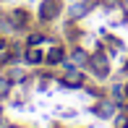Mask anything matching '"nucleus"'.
I'll use <instances>...</instances> for the list:
<instances>
[{
  "label": "nucleus",
  "mask_w": 128,
  "mask_h": 128,
  "mask_svg": "<svg viewBox=\"0 0 128 128\" xmlns=\"http://www.w3.org/2000/svg\"><path fill=\"white\" fill-rule=\"evenodd\" d=\"M73 60H76L78 66H86V63H89V58H86L84 50H73Z\"/></svg>",
  "instance_id": "1a4fd4ad"
},
{
  "label": "nucleus",
  "mask_w": 128,
  "mask_h": 128,
  "mask_svg": "<svg viewBox=\"0 0 128 128\" xmlns=\"http://www.w3.org/2000/svg\"><path fill=\"white\" fill-rule=\"evenodd\" d=\"M10 24L13 26H26V10H13L10 13Z\"/></svg>",
  "instance_id": "423d86ee"
},
{
  "label": "nucleus",
  "mask_w": 128,
  "mask_h": 128,
  "mask_svg": "<svg viewBox=\"0 0 128 128\" xmlns=\"http://www.w3.org/2000/svg\"><path fill=\"white\" fill-rule=\"evenodd\" d=\"M92 68H94V73H97V76H100V78H104V76H107V73H110V66H107V58H104L102 55V52H97V55H92Z\"/></svg>",
  "instance_id": "7ed1b4c3"
},
{
  "label": "nucleus",
  "mask_w": 128,
  "mask_h": 128,
  "mask_svg": "<svg viewBox=\"0 0 128 128\" xmlns=\"http://www.w3.org/2000/svg\"><path fill=\"white\" fill-rule=\"evenodd\" d=\"M60 13V0H42L39 3V18L42 21H52Z\"/></svg>",
  "instance_id": "f257e3e1"
},
{
  "label": "nucleus",
  "mask_w": 128,
  "mask_h": 128,
  "mask_svg": "<svg viewBox=\"0 0 128 128\" xmlns=\"http://www.w3.org/2000/svg\"><path fill=\"white\" fill-rule=\"evenodd\" d=\"M29 44H47V37H44V34H32V37H29Z\"/></svg>",
  "instance_id": "9d476101"
},
{
  "label": "nucleus",
  "mask_w": 128,
  "mask_h": 128,
  "mask_svg": "<svg viewBox=\"0 0 128 128\" xmlns=\"http://www.w3.org/2000/svg\"><path fill=\"white\" fill-rule=\"evenodd\" d=\"M81 81H84V78H81L76 71H71L68 76H63V84H68V86H81Z\"/></svg>",
  "instance_id": "0eeeda50"
},
{
  "label": "nucleus",
  "mask_w": 128,
  "mask_h": 128,
  "mask_svg": "<svg viewBox=\"0 0 128 128\" xmlns=\"http://www.w3.org/2000/svg\"><path fill=\"white\" fill-rule=\"evenodd\" d=\"M10 128H16V126H10Z\"/></svg>",
  "instance_id": "9b49d317"
},
{
  "label": "nucleus",
  "mask_w": 128,
  "mask_h": 128,
  "mask_svg": "<svg viewBox=\"0 0 128 128\" xmlns=\"http://www.w3.org/2000/svg\"><path fill=\"white\" fill-rule=\"evenodd\" d=\"M94 8V0H86V3H76V5H71V16L73 18H78V16H84L86 10H92Z\"/></svg>",
  "instance_id": "39448f33"
},
{
  "label": "nucleus",
  "mask_w": 128,
  "mask_h": 128,
  "mask_svg": "<svg viewBox=\"0 0 128 128\" xmlns=\"http://www.w3.org/2000/svg\"><path fill=\"white\" fill-rule=\"evenodd\" d=\"M26 63H29V66H39V63H44V50H42V44H29V50H26Z\"/></svg>",
  "instance_id": "20e7f679"
},
{
  "label": "nucleus",
  "mask_w": 128,
  "mask_h": 128,
  "mask_svg": "<svg viewBox=\"0 0 128 128\" xmlns=\"http://www.w3.org/2000/svg\"><path fill=\"white\" fill-rule=\"evenodd\" d=\"M63 60H66V50H63L60 44H52V47L44 52V63H47V66H60Z\"/></svg>",
  "instance_id": "f03ea898"
},
{
  "label": "nucleus",
  "mask_w": 128,
  "mask_h": 128,
  "mask_svg": "<svg viewBox=\"0 0 128 128\" xmlns=\"http://www.w3.org/2000/svg\"><path fill=\"white\" fill-rule=\"evenodd\" d=\"M10 86H13V81H10V78H5V76H0V100H3V97H8Z\"/></svg>",
  "instance_id": "6e6552de"
}]
</instances>
